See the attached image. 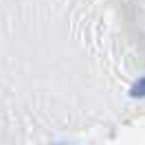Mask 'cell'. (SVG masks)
<instances>
[{"instance_id":"cell-1","label":"cell","mask_w":145,"mask_h":145,"mask_svg":"<svg viewBox=\"0 0 145 145\" xmlns=\"http://www.w3.org/2000/svg\"><path fill=\"white\" fill-rule=\"evenodd\" d=\"M130 97H134V99L145 97V77H141V79H136V82L132 84V88H130Z\"/></svg>"}]
</instances>
